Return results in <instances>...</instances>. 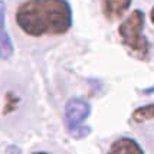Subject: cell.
<instances>
[{"instance_id":"6da1fadb","label":"cell","mask_w":154,"mask_h":154,"mask_svg":"<svg viewBox=\"0 0 154 154\" xmlns=\"http://www.w3.org/2000/svg\"><path fill=\"white\" fill-rule=\"evenodd\" d=\"M16 23L26 35H62L72 26L66 0H26L16 10Z\"/></svg>"},{"instance_id":"7a4b0ae2","label":"cell","mask_w":154,"mask_h":154,"mask_svg":"<svg viewBox=\"0 0 154 154\" xmlns=\"http://www.w3.org/2000/svg\"><path fill=\"white\" fill-rule=\"evenodd\" d=\"M143 29H144V13L141 10H134L120 25L118 33L122 39V43L137 58L146 59L150 52V43L147 38L143 35Z\"/></svg>"},{"instance_id":"3957f363","label":"cell","mask_w":154,"mask_h":154,"mask_svg":"<svg viewBox=\"0 0 154 154\" xmlns=\"http://www.w3.org/2000/svg\"><path fill=\"white\" fill-rule=\"evenodd\" d=\"M91 114V105L84 98H71L65 105V120L68 128L81 125V122L87 120Z\"/></svg>"},{"instance_id":"277c9868","label":"cell","mask_w":154,"mask_h":154,"mask_svg":"<svg viewBox=\"0 0 154 154\" xmlns=\"http://www.w3.org/2000/svg\"><path fill=\"white\" fill-rule=\"evenodd\" d=\"M13 55V43L6 30V6L0 0V58L9 59Z\"/></svg>"},{"instance_id":"5b68a950","label":"cell","mask_w":154,"mask_h":154,"mask_svg":"<svg viewBox=\"0 0 154 154\" xmlns=\"http://www.w3.org/2000/svg\"><path fill=\"white\" fill-rule=\"evenodd\" d=\"M133 0H102V12L108 19H118L128 10Z\"/></svg>"},{"instance_id":"8992f818","label":"cell","mask_w":154,"mask_h":154,"mask_svg":"<svg viewBox=\"0 0 154 154\" xmlns=\"http://www.w3.org/2000/svg\"><path fill=\"white\" fill-rule=\"evenodd\" d=\"M108 154H144V151L135 140L124 137L112 143Z\"/></svg>"},{"instance_id":"52a82bcc","label":"cell","mask_w":154,"mask_h":154,"mask_svg":"<svg viewBox=\"0 0 154 154\" xmlns=\"http://www.w3.org/2000/svg\"><path fill=\"white\" fill-rule=\"evenodd\" d=\"M153 118H154V104L137 108L133 112V121L134 122H144V121L153 120Z\"/></svg>"},{"instance_id":"ba28073f","label":"cell","mask_w":154,"mask_h":154,"mask_svg":"<svg viewBox=\"0 0 154 154\" xmlns=\"http://www.w3.org/2000/svg\"><path fill=\"white\" fill-rule=\"evenodd\" d=\"M69 134L75 137V138H84L89 134V127H82V125H78V127L69 128Z\"/></svg>"},{"instance_id":"9c48e42d","label":"cell","mask_w":154,"mask_h":154,"mask_svg":"<svg viewBox=\"0 0 154 154\" xmlns=\"http://www.w3.org/2000/svg\"><path fill=\"white\" fill-rule=\"evenodd\" d=\"M150 17H151V22L154 23V7L151 9V13H150Z\"/></svg>"},{"instance_id":"30bf717a","label":"cell","mask_w":154,"mask_h":154,"mask_svg":"<svg viewBox=\"0 0 154 154\" xmlns=\"http://www.w3.org/2000/svg\"><path fill=\"white\" fill-rule=\"evenodd\" d=\"M33 154H49V153H43V151H42V153H33Z\"/></svg>"}]
</instances>
